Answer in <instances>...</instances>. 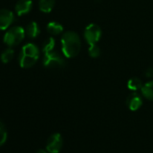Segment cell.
Instances as JSON below:
<instances>
[{
	"label": "cell",
	"mask_w": 153,
	"mask_h": 153,
	"mask_svg": "<svg viewBox=\"0 0 153 153\" xmlns=\"http://www.w3.org/2000/svg\"><path fill=\"white\" fill-rule=\"evenodd\" d=\"M62 52L67 58H74L78 55L81 49L79 36L74 32H67L61 37Z\"/></svg>",
	"instance_id": "6da1fadb"
},
{
	"label": "cell",
	"mask_w": 153,
	"mask_h": 153,
	"mask_svg": "<svg viewBox=\"0 0 153 153\" xmlns=\"http://www.w3.org/2000/svg\"><path fill=\"white\" fill-rule=\"evenodd\" d=\"M39 49L33 43H27L23 46L19 55V64L24 68L33 67L39 59Z\"/></svg>",
	"instance_id": "7a4b0ae2"
},
{
	"label": "cell",
	"mask_w": 153,
	"mask_h": 153,
	"mask_svg": "<svg viewBox=\"0 0 153 153\" xmlns=\"http://www.w3.org/2000/svg\"><path fill=\"white\" fill-rule=\"evenodd\" d=\"M25 30L21 26H14L11 27L4 35V42L12 47L19 44L25 38Z\"/></svg>",
	"instance_id": "3957f363"
},
{
	"label": "cell",
	"mask_w": 153,
	"mask_h": 153,
	"mask_svg": "<svg viewBox=\"0 0 153 153\" xmlns=\"http://www.w3.org/2000/svg\"><path fill=\"white\" fill-rule=\"evenodd\" d=\"M43 65H44V67L49 68L59 69V68H65L67 63H66V60L53 50L51 51L44 53Z\"/></svg>",
	"instance_id": "277c9868"
},
{
	"label": "cell",
	"mask_w": 153,
	"mask_h": 153,
	"mask_svg": "<svg viewBox=\"0 0 153 153\" xmlns=\"http://www.w3.org/2000/svg\"><path fill=\"white\" fill-rule=\"evenodd\" d=\"M102 36V30L101 28L96 24L88 25L84 31V37L86 42L89 45L97 44Z\"/></svg>",
	"instance_id": "5b68a950"
},
{
	"label": "cell",
	"mask_w": 153,
	"mask_h": 153,
	"mask_svg": "<svg viewBox=\"0 0 153 153\" xmlns=\"http://www.w3.org/2000/svg\"><path fill=\"white\" fill-rule=\"evenodd\" d=\"M63 146V138L59 133L51 134L47 140L46 150L49 153H59Z\"/></svg>",
	"instance_id": "8992f818"
},
{
	"label": "cell",
	"mask_w": 153,
	"mask_h": 153,
	"mask_svg": "<svg viewBox=\"0 0 153 153\" xmlns=\"http://www.w3.org/2000/svg\"><path fill=\"white\" fill-rule=\"evenodd\" d=\"M14 21V14L8 9H0V30H7Z\"/></svg>",
	"instance_id": "52a82bcc"
},
{
	"label": "cell",
	"mask_w": 153,
	"mask_h": 153,
	"mask_svg": "<svg viewBox=\"0 0 153 153\" xmlns=\"http://www.w3.org/2000/svg\"><path fill=\"white\" fill-rule=\"evenodd\" d=\"M126 105L131 111H137L142 105V99L140 96L134 91L127 97Z\"/></svg>",
	"instance_id": "ba28073f"
},
{
	"label": "cell",
	"mask_w": 153,
	"mask_h": 153,
	"mask_svg": "<svg viewBox=\"0 0 153 153\" xmlns=\"http://www.w3.org/2000/svg\"><path fill=\"white\" fill-rule=\"evenodd\" d=\"M33 7V1L32 0H19L16 5V12L17 16H21L25 14H27L31 11Z\"/></svg>",
	"instance_id": "9c48e42d"
},
{
	"label": "cell",
	"mask_w": 153,
	"mask_h": 153,
	"mask_svg": "<svg viewBox=\"0 0 153 153\" xmlns=\"http://www.w3.org/2000/svg\"><path fill=\"white\" fill-rule=\"evenodd\" d=\"M141 94L142 96L147 98L148 100L153 101V80L143 84L141 88Z\"/></svg>",
	"instance_id": "30bf717a"
},
{
	"label": "cell",
	"mask_w": 153,
	"mask_h": 153,
	"mask_svg": "<svg viewBox=\"0 0 153 153\" xmlns=\"http://www.w3.org/2000/svg\"><path fill=\"white\" fill-rule=\"evenodd\" d=\"M25 33L28 35V37H30L32 39L36 38L40 34V27H39L38 24L36 22H31L26 26Z\"/></svg>",
	"instance_id": "8fae6325"
},
{
	"label": "cell",
	"mask_w": 153,
	"mask_h": 153,
	"mask_svg": "<svg viewBox=\"0 0 153 153\" xmlns=\"http://www.w3.org/2000/svg\"><path fill=\"white\" fill-rule=\"evenodd\" d=\"M47 32L51 35H58L63 32V26L57 22H50L47 25Z\"/></svg>",
	"instance_id": "7c38bea8"
},
{
	"label": "cell",
	"mask_w": 153,
	"mask_h": 153,
	"mask_svg": "<svg viewBox=\"0 0 153 153\" xmlns=\"http://www.w3.org/2000/svg\"><path fill=\"white\" fill-rule=\"evenodd\" d=\"M55 5V0H40L39 8L43 13H50Z\"/></svg>",
	"instance_id": "4fadbf2b"
},
{
	"label": "cell",
	"mask_w": 153,
	"mask_h": 153,
	"mask_svg": "<svg viewBox=\"0 0 153 153\" xmlns=\"http://www.w3.org/2000/svg\"><path fill=\"white\" fill-rule=\"evenodd\" d=\"M142 86H143L142 81L138 78H131L128 80V83H127L128 88L132 91H137L139 89H141Z\"/></svg>",
	"instance_id": "5bb4252c"
},
{
	"label": "cell",
	"mask_w": 153,
	"mask_h": 153,
	"mask_svg": "<svg viewBox=\"0 0 153 153\" xmlns=\"http://www.w3.org/2000/svg\"><path fill=\"white\" fill-rule=\"evenodd\" d=\"M14 50L13 49H7L1 53V61L3 63H8L10 62L14 58Z\"/></svg>",
	"instance_id": "9a60e30c"
},
{
	"label": "cell",
	"mask_w": 153,
	"mask_h": 153,
	"mask_svg": "<svg viewBox=\"0 0 153 153\" xmlns=\"http://www.w3.org/2000/svg\"><path fill=\"white\" fill-rule=\"evenodd\" d=\"M54 47H55V40L52 37H50L44 42L43 46H42V51L43 53L51 51L54 50Z\"/></svg>",
	"instance_id": "2e32d148"
},
{
	"label": "cell",
	"mask_w": 153,
	"mask_h": 153,
	"mask_svg": "<svg viewBox=\"0 0 153 153\" xmlns=\"http://www.w3.org/2000/svg\"><path fill=\"white\" fill-rule=\"evenodd\" d=\"M7 139V131L2 122H0V146H2Z\"/></svg>",
	"instance_id": "e0dca14e"
},
{
	"label": "cell",
	"mask_w": 153,
	"mask_h": 153,
	"mask_svg": "<svg viewBox=\"0 0 153 153\" xmlns=\"http://www.w3.org/2000/svg\"><path fill=\"white\" fill-rule=\"evenodd\" d=\"M101 51L100 48L97 45V44H93V45H89V49H88V54L90 57L92 58H97L100 56Z\"/></svg>",
	"instance_id": "ac0fdd59"
},
{
	"label": "cell",
	"mask_w": 153,
	"mask_h": 153,
	"mask_svg": "<svg viewBox=\"0 0 153 153\" xmlns=\"http://www.w3.org/2000/svg\"><path fill=\"white\" fill-rule=\"evenodd\" d=\"M36 153H48V151L44 150V149H38Z\"/></svg>",
	"instance_id": "d6986e66"
},
{
	"label": "cell",
	"mask_w": 153,
	"mask_h": 153,
	"mask_svg": "<svg viewBox=\"0 0 153 153\" xmlns=\"http://www.w3.org/2000/svg\"><path fill=\"white\" fill-rule=\"evenodd\" d=\"M97 2H100V1H102V0H96Z\"/></svg>",
	"instance_id": "ffe728a7"
}]
</instances>
